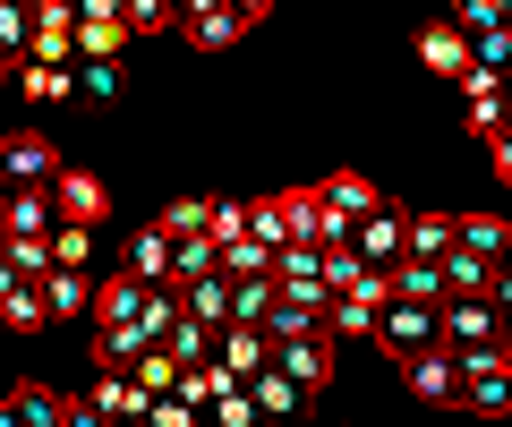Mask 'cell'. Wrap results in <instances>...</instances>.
Instances as JSON below:
<instances>
[{"mask_svg":"<svg viewBox=\"0 0 512 427\" xmlns=\"http://www.w3.org/2000/svg\"><path fill=\"white\" fill-rule=\"evenodd\" d=\"M453 410H470V419H512V359L504 351L461 359V402Z\"/></svg>","mask_w":512,"mask_h":427,"instance_id":"obj_1","label":"cell"},{"mask_svg":"<svg viewBox=\"0 0 512 427\" xmlns=\"http://www.w3.org/2000/svg\"><path fill=\"white\" fill-rule=\"evenodd\" d=\"M376 342H393L402 359L444 351V308H427V299H384V316H376Z\"/></svg>","mask_w":512,"mask_h":427,"instance_id":"obj_2","label":"cell"},{"mask_svg":"<svg viewBox=\"0 0 512 427\" xmlns=\"http://www.w3.org/2000/svg\"><path fill=\"white\" fill-rule=\"evenodd\" d=\"M0 180H9V197H18V188H52V180H60V146H52L43 129L0 137Z\"/></svg>","mask_w":512,"mask_h":427,"instance_id":"obj_3","label":"cell"},{"mask_svg":"<svg viewBox=\"0 0 512 427\" xmlns=\"http://www.w3.org/2000/svg\"><path fill=\"white\" fill-rule=\"evenodd\" d=\"M495 342H504V316H495L487 299H444V351L478 359V351H495Z\"/></svg>","mask_w":512,"mask_h":427,"instance_id":"obj_4","label":"cell"},{"mask_svg":"<svg viewBox=\"0 0 512 427\" xmlns=\"http://www.w3.org/2000/svg\"><path fill=\"white\" fill-rule=\"evenodd\" d=\"M402 248H410V214H402V205H384V214H367V223L350 231V257L376 265V274H393V265H402Z\"/></svg>","mask_w":512,"mask_h":427,"instance_id":"obj_5","label":"cell"},{"mask_svg":"<svg viewBox=\"0 0 512 427\" xmlns=\"http://www.w3.org/2000/svg\"><path fill=\"white\" fill-rule=\"evenodd\" d=\"M248 402H256V419H265V427H291V419H308V393H299L291 376L274 368V359H265V368L248 376Z\"/></svg>","mask_w":512,"mask_h":427,"instance_id":"obj_6","label":"cell"},{"mask_svg":"<svg viewBox=\"0 0 512 427\" xmlns=\"http://www.w3.org/2000/svg\"><path fill=\"white\" fill-rule=\"evenodd\" d=\"M274 368H282V376H291V385L316 402V393L333 385V342H325V334H308V342H282V351H274Z\"/></svg>","mask_w":512,"mask_h":427,"instance_id":"obj_7","label":"cell"},{"mask_svg":"<svg viewBox=\"0 0 512 427\" xmlns=\"http://www.w3.org/2000/svg\"><path fill=\"white\" fill-rule=\"evenodd\" d=\"M52 197H60V223H103V214H111V188L103 180H94V171H69V163H60V180H52Z\"/></svg>","mask_w":512,"mask_h":427,"instance_id":"obj_8","label":"cell"},{"mask_svg":"<svg viewBox=\"0 0 512 427\" xmlns=\"http://www.w3.org/2000/svg\"><path fill=\"white\" fill-rule=\"evenodd\" d=\"M265 359H274V342L256 334V325H222V334H214V368L231 376V385H248V376L265 368Z\"/></svg>","mask_w":512,"mask_h":427,"instance_id":"obj_9","label":"cell"},{"mask_svg":"<svg viewBox=\"0 0 512 427\" xmlns=\"http://www.w3.org/2000/svg\"><path fill=\"white\" fill-rule=\"evenodd\" d=\"M146 291L154 282H137V274L94 282V325H137V334H146Z\"/></svg>","mask_w":512,"mask_h":427,"instance_id":"obj_10","label":"cell"},{"mask_svg":"<svg viewBox=\"0 0 512 427\" xmlns=\"http://www.w3.org/2000/svg\"><path fill=\"white\" fill-rule=\"evenodd\" d=\"M419 60H427L436 77H453V86H461V77H470V26H461V18H436V26L419 35Z\"/></svg>","mask_w":512,"mask_h":427,"instance_id":"obj_11","label":"cell"},{"mask_svg":"<svg viewBox=\"0 0 512 427\" xmlns=\"http://www.w3.org/2000/svg\"><path fill=\"white\" fill-rule=\"evenodd\" d=\"M35 291H43V316H52V325H69V316H94V274H77V265H52Z\"/></svg>","mask_w":512,"mask_h":427,"instance_id":"obj_12","label":"cell"},{"mask_svg":"<svg viewBox=\"0 0 512 427\" xmlns=\"http://www.w3.org/2000/svg\"><path fill=\"white\" fill-rule=\"evenodd\" d=\"M402 376L419 402H461V351H419V359H402Z\"/></svg>","mask_w":512,"mask_h":427,"instance_id":"obj_13","label":"cell"},{"mask_svg":"<svg viewBox=\"0 0 512 427\" xmlns=\"http://www.w3.org/2000/svg\"><path fill=\"white\" fill-rule=\"evenodd\" d=\"M316 197H325L342 223H367V214H384V188L367 180V171H333V180H316Z\"/></svg>","mask_w":512,"mask_h":427,"instance_id":"obj_14","label":"cell"},{"mask_svg":"<svg viewBox=\"0 0 512 427\" xmlns=\"http://www.w3.org/2000/svg\"><path fill=\"white\" fill-rule=\"evenodd\" d=\"M120 274H137V282H171V240L154 223H137L128 231V248H120Z\"/></svg>","mask_w":512,"mask_h":427,"instance_id":"obj_15","label":"cell"},{"mask_svg":"<svg viewBox=\"0 0 512 427\" xmlns=\"http://www.w3.org/2000/svg\"><path fill=\"white\" fill-rule=\"evenodd\" d=\"M180 299H188V316H197L205 334H222V325H231V274H205V282H180Z\"/></svg>","mask_w":512,"mask_h":427,"instance_id":"obj_16","label":"cell"},{"mask_svg":"<svg viewBox=\"0 0 512 427\" xmlns=\"http://www.w3.org/2000/svg\"><path fill=\"white\" fill-rule=\"evenodd\" d=\"M9 86H18L26 103H69V94H77V69H52V60H18V69H9Z\"/></svg>","mask_w":512,"mask_h":427,"instance_id":"obj_17","label":"cell"},{"mask_svg":"<svg viewBox=\"0 0 512 427\" xmlns=\"http://www.w3.org/2000/svg\"><path fill=\"white\" fill-rule=\"evenodd\" d=\"M504 240H512L504 214H461V223H453V248H470L478 265H504Z\"/></svg>","mask_w":512,"mask_h":427,"instance_id":"obj_18","label":"cell"},{"mask_svg":"<svg viewBox=\"0 0 512 427\" xmlns=\"http://www.w3.org/2000/svg\"><path fill=\"white\" fill-rule=\"evenodd\" d=\"M60 410L69 402H60L52 385H18L9 402H0V427H60Z\"/></svg>","mask_w":512,"mask_h":427,"instance_id":"obj_19","label":"cell"},{"mask_svg":"<svg viewBox=\"0 0 512 427\" xmlns=\"http://www.w3.org/2000/svg\"><path fill=\"white\" fill-rule=\"evenodd\" d=\"M94 419H146V393H137V376H120V368H103L94 376Z\"/></svg>","mask_w":512,"mask_h":427,"instance_id":"obj_20","label":"cell"},{"mask_svg":"<svg viewBox=\"0 0 512 427\" xmlns=\"http://www.w3.org/2000/svg\"><path fill=\"white\" fill-rule=\"evenodd\" d=\"M9 231L52 240V231H60V197H52V188H18V197H9Z\"/></svg>","mask_w":512,"mask_h":427,"instance_id":"obj_21","label":"cell"},{"mask_svg":"<svg viewBox=\"0 0 512 427\" xmlns=\"http://www.w3.org/2000/svg\"><path fill=\"white\" fill-rule=\"evenodd\" d=\"M274 257H282V248H265L256 231L222 240V274H231V282H274Z\"/></svg>","mask_w":512,"mask_h":427,"instance_id":"obj_22","label":"cell"},{"mask_svg":"<svg viewBox=\"0 0 512 427\" xmlns=\"http://www.w3.org/2000/svg\"><path fill=\"white\" fill-rule=\"evenodd\" d=\"M376 299H333V308H325V342H333V351H342V342H367V334H376Z\"/></svg>","mask_w":512,"mask_h":427,"instance_id":"obj_23","label":"cell"},{"mask_svg":"<svg viewBox=\"0 0 512 427\" xmlns=\"http://www.w3.org/2000/svg\"><path fill=\"white\" fill-rule=\"evenodd\" d=\"M453 223H461V214H410V248H402V257L444 265V257H453Z\"/></svg>","mask_w":512,"mask_h":427,"instance_id":"obj_24","label":"cell"},{"mask_svg":"<svg viewBox=\"0 0 512 427\" xmlns=\"http://www.w3.org/2000/svg\"><path fill=\"white\" fill-rule=\"evenodd\" d=\"M393 299H427V308H444V265L402 257V265H393Z\"/></svg>","mask_w":512,"mask_h":427,"instance_id":"obj_25","label":"cell"},{"mask_svg":"<svg viewBox=\"0 0 512 427\" xmlns=\"http://www.w3.org/2000/svg\"><path fill=\"white\" fill-rule=\"evenodd\" d=\"M239 35H248L239 9H205V18H188V43H197V52H231Z\"/></svg>","mask_w":512,"mask_h":427,"instance_id":"obj_26","label":"cell"},{"mask_svg":"<svg viewBox=\"0 0 512 427\" xmlns=\"http://www.w3.org/2000/svg\"><path fill=\"white\" fill-rule=\"evenodd\" d=\"M120 52H128L120 18H77V60H120Z\"/></svg>","mask_w":512,"mask_h":427,"instance_id":"obj_27","label":"cell"},{"mask_svg":"<svg viewBox=\"0 0 512 427\" xmlns=\"http://www.w3.org/2000/svg\"><path fill=\"white\" fill-rule=\"evenodd\" d=\"M0 257H9V274H18V282H43V274H52V240H26V231H9Z\"/></svg>","mask_w":512,"mask_h":427,"instance_id":"obj_28","label":"cell"},{"mask_svg":"<svg viewBox=\"0 0 512 427\" xmlns=\"http://www.w3.org/2000/svg\"><path fill=\"white\" fill-rule=\"evenodd\" d=\"M214 265H222V248L205 240V231H197V240H171V282H205Z\"/></svg>","mask_w":512,"mask_h":427,"instance_id":"obj_29","label":"cell"},{"mask_svg":"<svg viewBox=\"0 0 512 427\" xmlns=\"http://www.w3.org/2000/svg\"><path fill=\"white\" fill-rule=\"evenodd\" d=\"M0 325H9V334H43V325H52V316H43V291H35V282H18V291L0 299Z\"/></svg>","mask_w":512,"mask_h":427,"instance_id":"obj_30","label":"cell"},{"mask_svg":"<svg viewBox=\"0 0 512 427\" xmlns=\"http://www.w3.org/2000/svg\"><path fill=\"white\" fill-rule=\"evenodd\" d=\"M248 205L256 197H205V240H214V248L239 240V231H248Z\"/></svg>","mask_w":512,"mask_h":427,"instance_id":"obj_31","label":"cell"},{"mask_svg":"<svg viewBox=\"0 0 512 427\" xmlns=\"http://www.w3.org/2000/svg\"><path fill=\"white\" fill-rule=\"evenodd\" d=\"M154 231H163V240H197L205 231V197H171L163 214H154Z\"/></svg>","mask_w":512,"mask_h":427,"instance_id":"obj_32","label":"cell"},{"mask_svg":"<svg viewBox=\"0 0 512 427\" xmlns=\"http://www.w3.org/2000/svg\"><path fill=\"white\" fill-rule=\"evenodd\" d=\"M128 376H137V393H146V402H163V393L180 385V359H171V351H146V359H137Z\"/></svg>","mask_w":512,"mask_h":427,"instance_id":"obj_33","label":"cell"},{"mask_svg":"<svg viewBox=\"0 0 512 427\" xmlns=\"http://www.w3.org/2000/svg\"><path fill=\"white\" fill-rule=\"evenodd\" d=\"M26 35H35V9H26V0H0V52L26 60Z\"/></svg>","mask_w":512,"mask_h":427,"instance_id":"obj_34","label":"cell"},{"mask_svg":"<svg viewBox=\"0 0 512 427\" xmlns=\"http://www.w3.org/2000/svg\"><path fill=\"white\" fill-rule=\"evenodd\" d=\"M52 265H77V274H86V265H94V231L86 223H60L52 231Z\"/></svg>","mask_w":512,"mask_h":427,"instance_id":"obj_35","label":"cell"},{"mask_svg":"<svg viewBox=\"0 0 512 427\" xmlns=\"http://www.w3.org/2000/svg\"><path fill=\"white\" fill-rule=\"evenodd\" d=\"M205 427H256V402H248V385L214 393V402H205Z\"/></svg>","mask_w":512,"mask_h":427,"instance_id":"obj_36","label":"cell"},{"mask_svg":"<svg viewBox=\"0 0 512 427\" xmlns=\"http://www.w3.org/2000/svg\"><path fill=\"white\" fill-rule=\"evenodd\" d=\"M274 308V282H231V325H265Z\"/></svg>","mask_w":512,"mask_h":427,"instance_id":"obj_37","label":"cell"},{"mask_svg":"<svg viewBox=\"0 0 512 427\" xmlns=\"http://www.w3.org/2000/svg\"><path fill=\"white\" fill-rule=\"evenodd\" d=\"M77 94L86 103H111L120 94V60H77Z\"/></svg>","mask_w":512,"mask_h":427,"instance_id":"obj_38","label":"cell"},{"mask_svg":"<svg viewBox=\"0 0 512 427\" xmlns=\"http://www.w3.org/2000/svg\"><path fill=\"white\" fill-rule=\"evenodd\" d=\"M120 18H128V35H154V26H180V18H171V0H120Z\"/></svg>","mask_w":512,"mask_h":427,"instance_id":"obj_39","label":"cell"},{"mask_svg":"<svg viewBox=\"0 0 512 427\" xmlns=\"http://www.w3.org/2000/svg\"><path fill=\"white\" fill-rule=\"evenodd\" d=\"M146 427H205V410H188L180 393H163V402H146Z\"/></svg>","mask_w":512,"mask_h":427,"instance_id":"obj_40","label":"cell"},{"mask_svg":"<svg viewBox=\"0 0 512 427\" xmlns=\"http://www.w3.org/2000/svg\"><path fill=\"white\" fill-rule=\"evenodd\" d=\"M478 154H487V171H495V180L512 188V129H504V137H487V146H478Z\"/></svg>","mask_w":512,"mask_h":427,"instance_id":"obj_41","label":"cell"},{"mask_svg":"<svg viewBox=\"0 0 512 427\" xmlns=\"http://www.w3.org/2000/svg\"><path fill=\"white\" fill-rule=\"evenodd\" d=\"M487 308L512 325V265H495V282H487Z\"/></svg>","mask_w":512,"mask_h":427,"instance_id":"obj_42","label":"cell"},{"mask_svg":"<svg viewBox=\"0 0 512 427\" xmlns=\"http://www.w3.org/2000/svg\"><path fill=\"white\" fill-rule=\"evenodd\" d=\"M231 9H239L248 26H256V18H274V0H231Z\"/></svg>","mask_w":512,"mask_h":427,"instance_id":"obj_43","label":"cell"},{"mask_svg":"<svg viewBox=\"0 0 512 427\" xmlns=\"http://www.w3.org/2000/svg\"><path fill=\"white\" fill-rule=\"evenodd\" d=\"M205 9H231V0H180V26H188V18H205Z\"/></svg>","mask_w":512,"mask_h":427,"instance_id":"obj_44","label":"cell"},{"mask_svg":"<svg viewBox=\"0 0 512 427\" xmlns=\"http://www.w3.org/2000/svg\"><path fill=\"white\" fill-rule=\"evenodd\" d=\"M9 291H18V274H9V257H0V299H9Z\"/></svg>","mask_w":512,"mask_h":427,"instance_id":"obj_45","label":"cell"},{"mask_svg":"<svg viewBox=\"0 0 512 427\" xmlns=\"http://www.w3.org/2000/svg\"><path fill=\"white\" fill-rule=\"evenodd\" d=\"M436 9H444V18H461V9H470V0H436Z\"/></svg>","mask_w":512,"mask_h":427,"instance_id":"obj_46","label":"cell"},{"mask_svg":"<svg viewBox=\"0 0 512 427\" xmlns=\"http://www.w3.org/2000/svg\"><path fill=\"white\" fill-rule=\"evenodd\" d=\"M495 351H504V359H512V325H504V342H495Z\"/></svg>","mask_w":512,"mask_h":427,"instance_id":"obj_47","label":"cell"},{"mask_svg":"<svg viewBox=\"0 0 512 427\" xmlns=\"http://www.w3.org/2000/svg\"><path fill=\"white\" fill-rule=\"evenodd\" d=\"M103 427H146V419H103Z\"/></svg>","mask_w":512,"mask_h":427,"instance_id":"obj_48","label":"cell"},{"mask_svg":"<svg viewBox=\"0 0 512 427\" xmlns=\"http://www.w3.org/2000/svg\"><path fill=\"white\" fill-rule=\"evenodd\" d=\"M504 265H512V240H504Z\"/></svg>","mask_w":512,"mask_h":427,"instance_id":"obj_49","label":"cell"},{"mask_svg":"<svg viewBox=\"0 0 512 427\" xmlns=\"http://www.w3.org/2000/svg\"><path fill=\"white\" fill-rule=\"evenodd\" d=\"M256 427H265V419H256Z\"/></svg>","mask_w":512,"mask_h":427,"instance_id":"obj_50","label":"cell"}]
</instances>
